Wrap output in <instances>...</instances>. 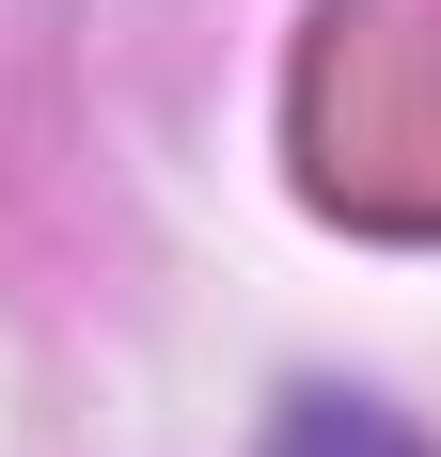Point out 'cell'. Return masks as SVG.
Masks as SVG:
<instances>
[{
  "instance_id": "obj_1",
  "label": "cell",
  "mask_w": 441,
  "mask_h": 457,
  "mask_svg": "<svg viewBox=\"0 0 441 457\" xmlns=\"http://www.w3.org/2000/svg\"><path fill=\"white\" fill-rule=\"evenodd\" d=\"M300 158L347 221H441V0H331L315 16Z\"/></svg>"
},
{
  "instance_id": "obj_2",
  "label": "cell",
  "mask_w": 441,
  "mask_h": 457,
  "mask_svg": "<svg viewBox=\"0 0 441 457\" xmlns=\"http://www.w3.org/2000/svg\"><path fill=\"white\" fill-rule=\"evenodd\" d=\"M268 457H426V442H410L395 411H362V395H300V411H284V442H268Z\"/></svg>"
}]
</instances>
